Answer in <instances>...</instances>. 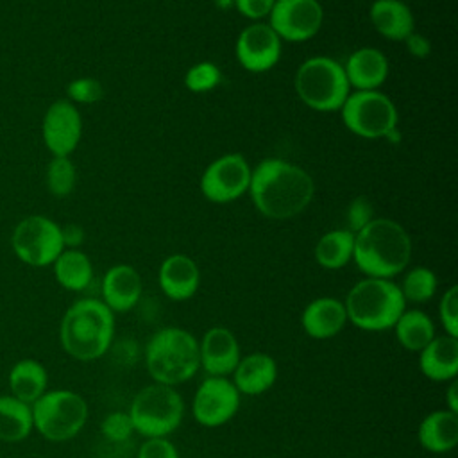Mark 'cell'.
<instances>
[{"mask_svg": "<svg viewBox=\"0 0 458 458\" xmlns=\"http://www.w3.org/2000/svg\"><path fill=\"white\" fill-rule=\"evenodd\" d=\"M344 306L347 322L354 327L367 333H383L394 327L406 310V301L399 284L392 279L363 277L347 292Z\"/></svg>", "mask_w": 458, "mask_h": 458, "instance_id": "cell-5", "label": "cell"}, {"mask_svg": "<svg viewBox=\"0 0 458 458\" xmlns=\"http://www.w3.org/2000/svg\"><path fill=\"white\" fill-rule=\"evenodd\" d=\"M281 38L268 23L254 21L236 38L234 54L240 66L250 73H265L281 59Z\"/></svg>", "mask_w": 458, "mask_h": 458, "instance_id": "cell-15", "label": "cell"}, {"mask_svg": "<svg viewBox=\"0 0 458 458\" xmlns=\"http://www.w3.org/2000/svg\"><path fill=\"white\" fill-rule=\"evenodd\" d=\"M114 338V313L95 297L75 301L59 324V344L77 361L102 358Z\"/></svg>", "mask_w": 458, "mask_h": 458, "instance_id": "cell-3", "label": "cell"}, {"mask_svg": "<svg viewBox=\"0 0 458 458\" xmlns=\"http://www.w3.org/2000/svg\"><path fill=\"white\" fill-rule=\"evenodd\" d=\"M250 174L252 168L242 154H224L206 166L200 177V191L209 202H233L249 191Z\"/></svg>", "mask_w": 458, "mask_h": 458, "instance_id": "cell-12", "label": "cell"}, {"mask_svg": "<svg viewBox=\"0 0 458 458\" xmlns=\"http://www.w3.org/2000/svg\"><path fill=\"white\" fill-rule=\"evenodd\" d=\"M347 313L344 301L336 297H317L310 301L301 313L302 331L313 340H329L344 331Z\"/></svg>", "mask_w": 458, "mask_h": 458, "instance_id": "cell-19", "label": "cell"}, {"mask_svg": "<svg viewBox=\"0 0 458 458\" xmlns=\"http://www.w3.org/2000/svg\"><path fill=\"white\" fill-rule=\"evenodd\" d=\"M437 288H438V279H437V274L428 268V267H413L410 268L401 284H399V290L408 302H413V304H424L428 301H431L437 293Z\"/></svg>", "mask_w": 458, "mask_h": 458, "instance_id": "cell-30", "label": "cell"}, {"mask_svg": "<svg viewBox=\"0 0 458 458\" xmlns=\"http://www.w3.org/2000/svg\"><path fill=\"white\" fill-rule=\"evenodd\" d=\"M7 383L11 395L32 404L48 390V372L41 361L34 358H21L11 367Z\"/></svg>", "mask_w": 458, "mask_h": 458, "instance_id": "cell-25", "label": "cell"}, {"mask_svg": "<svg viewBox=\"0 0 458 458\" xmlns=\"http://www.w3.org/2000/svg\"><path fill=\"white\" fill-rule=\"evenodd\" d=\"M374 218V208L372 202L367 197H356L352 199V202L349 204L347 209V224H349V231L351 233H358L360 229H363L370 220Z\"/></svg>", "mask_w": 458, "mask_h": 458, "instance_id": "cell-37", "label": "cell"}, {"mask_svg": "<svg viewBox=\"0 0 458 458\" xmlns=\"http://www.w3.org/2000/svg\"><path fill=\"white\" fill-rule=\"evenodd\" d=\"M417 440L422 449L433 454L453 451L458 444V413L447 408L429 411L419 422Z\"/></svg>", "mask_w": 458, "mask_h": 458, "instance_id": "cell-23", "label": "cell"}, {"mask_svg": "<svg viewBox=\"0 0 458 458\" xmlns=\"http://www.w3.org/2000/svg\"><path fill=\"white\" fill-rule=\"evenodd\" d=\"M100 431L109 442L120 444L125 442L134 433V428L127 411H111L104 417Z\"/></svg>", "mask_w": 458, "mask_h": 458, "instance_id": "cell-35", "label": "cell"}, {"mask_svg": "<svg viewBox=\"0 0 458 458\" xmlns=\"http://www.w3.org/2000/svg\"><path fill=\"white\" fill-rule=\"evenodd\" d=\"M247 193L263 216L288 220L310 206L315 195V181L295 163L267 157L252 170Z\"/></svg>", "mask_w": 458, "mask_h": 458, "instance_id": "cell-1", "label": "cell"}, {"mask_svg": "<svg viewBox=\"0 0 458 458\" xmlns=\"http://www.w3.org/2000/svg\"><path fill=\"white\" fill-rule=\"evenodd\" d=\"M392 329L397 344L410 352H419L437 336L431 317L417 308L404 310Z\"/></svg>", "mask_w": 458, "mask_h": 458, "instance_id": "cell-27", "label": "cell"}, {"mask_svg": "<svg viewBox=\"0 0 458 458\" xmlns=\"http://www.w3.org/2000/svg\"><path fill=\"white\" fill-rule=\"evenodd\" d=\"M55 281L68 292H82L93 281V265L81 249H64L52 263Z\"/></svg>", "mask_w": 458, "mask_h": 458, "instance_id": "cell-26", "label": "cell"}, {"mask_svg": "<svg viewBox=\"0 0 458 458\" xmlns=\"http://www.w3.org/2000/svg\"><path fill=\"white\" fill-rule=\"evenodd\" d=\"M340 114L347 131L363 140L385 138L399 122L395 104L379 89L351 91Z\"/></svg>", "mask_w": 458, "mask_h": 458, "instance_id": "cell-9", "label": "cell"}, {"mask_svg": "<svg viewBox=\"0 0 458 458\" xmlns=\"http://www.w3.org/2000/svg\"><path fill=\"white\" fill-rule=\"evenodd\" d=\"M45 181H47L48 191L54 197H57V199L68 197L73 191L75 182H77V170H75L73 161L70 157L52 156V159L47 166Z\"/></svg>", "mask_w": 458, "mask_h": 458, "instance_id": "cell-31", "label": "cell"}, {"mask_svg": "<svg viewBox=\"0 0 458 458\" xmlns=\"http://www.w3.org/2000/svg\"><path fill=\"white\" fill-rule=\"evenodd\" d=\"M222 81L220 68L211 61L195 63L184 75V86L191 93H208L215 89Z\"/></svg>", "mask_w": 458, "mask_h": 458, "instance_id": "cell-32", "label": "cell"}, {"mask_svg": "<svg viewBox=\"0 0 458 458\" xmlns=\"http://www.w3.org/2000/svg\"><path fill=\"white\" fill-rule=\"evenodd\" d=\"M61 236L64 249H79L84 242V229L77 224L61 225Z\"/></svg>", "mask_w": 458, "mask_h": 458, "instance_id": "cell-40", "label": "cell"}, {"mask_svg": "<svg viewBox=\"0 0 458 458\" xmlns=\"http://www.w3.org/2000/svg\"><path fill=\"white\" fill-rule=\"evenodd\" d=\"M240 358L238 338L229 327L213 326L199 340V360L206 376L229 377Z\"/></svg>", "mask_w": 458, "mask_h": 458, "instance_id": "cell-16", "label": "cell"}, {"mask_svg": "<svg viewBox=\"0 0 458 458\" xmlns=\"http://www.w3.org/2000/svg\"><path fill=\"white\" fill-rule=\"evenodd\" d=\"M274 4H276V0H234L236 11L252 21L268 18Z\"/></svg>", "mask_w": 458, "mask_h": 458, "instance_id": "cell-38", "label": "cell"}, {"mask_svg": "<svg viewBox=\"0 0 458 458\" xmlns=\"http://www.w3.org/2000/svg\"><path fill=\"white\" fill-rule=\"evenodd\" d=\"M344 72L354 91H370L379 89V86L385 84L390 73V64L381 50L361 47L347 57Z\"/></svg>", "mask_w": 458, "mask_h": 458, "instance_id": "cell-21", "label": "cell"}, {"mask_svg": "<svg viewBox=\"0 0 458 458\" xmlns=\"http://www.w3.org/2000/svg\"><path fill=\"white\" fill-rule=\"evenodd\" d=\"M324 21V9L318 0H276L268 25L281 41L302 43L315 38Z\"/></svg>", "mask_w": 458, "mask_h": 458, "instance_id": "cell-13", "label": "cell"}, {"mask_svg": "<svg viewBox=\"0 0 458 458\" xmlns=\"http://www.w3.org/2000/svg\"><path fill=\"white\" fill-rule=\"evenodd\" d=\"M34 431L30 404L11 394L0 395V440L16 444Z\"/></svg>", "mask_w": 458, "mask_h": 458, "instance_id": "cell-28", "label": "cell"}, {"mask_svg": "<svg viewBox=\"0 0 458 458\" xmlns=\"http://www.w3.org/2000/svg\"><path fill=\"white\" fill-rule=\"evenodd\" d=\"M369 18L376 32L390 41H404L415 30L413 13L403 0H374Z\"/></svg>", "mask_w": 458, "mask_h": 458, "instance_id": "cell-24", "label": "cell"}, {"mask_svg": "<svg viewBox=\"0 0 458 458\" xmlns=\"http://www.w3.org/2000/svg\"><path fill=\"white\" fill-rule=\"evenodd\" d=\"M279 376L277 361L268 352H249L240 358L229 376L240 395H261L268 392Z\"/></svg>", "mask_w": 458, "mask_h": 458, "instance_id": "cell-20", "label": "cell"}, {"mask_svg": "<svg viewBox=\"0 0 458 458\" xmlns=\"http://www.w3.org/2000/svg\"><path fill=\"white\" fill-rule=\"evenodd\" d=\"M11 247L21 263L36 268L48 267L64 250L61 225L45 215H29L14 225Z\"/></svg>", "mask_w": 458, "mask_h": 458, "instance_id": "cell-10", "label": "cell"}, {"mask_svg": "<svg viewBox=\"0 0 458 458\" xmlns=\"http://www.w3.org/2000/svg\"><path fill=\"white\" fill-rule=\"evenodd\" d=\"M136 458H181V454L168 437H154L140 444Z\"/></svg>", "mask_w": 458, "mask_h": 458, "instance_id": "cell-36", "label": "cell"}, {"mask_svg": "<svg viewBox=\"0 0 458 458\" xmlns=\"http://www.w3.org/2000/svg\"><path fill=\"white\" fill-rule=\"evenodd\" d=\"M34 429L48 442L75 438L88 422L86 399L68 388L47 390L30 404Z\"/></svg>", "mask_w": 458, "mask_h": 458, "instance_id": "cell-8", "label": "cell"}, {"mask_svg": "<svg viewBox=\"0 0 458 458\" xmlns=\"http://www.w3.org/2000/svg\"><path fill=\"white\" fill-rule=\"evenodd\" d=\"M127 413L143 438L170 437L184 419V399L175 386L152 383L134 394Z\"/></svg>", "mask_w": 458, "mask_h": 458, "instance_id": "cell-7", "label": "cell"}, {"mask_svg": "<svg viewBox=\"0 0 458 458\" xmlns=\"http://www.w3.org/2000/svg\"><path fill=\"white\" fill-rule=\"evenodd\" d=\"M444 397H445V408L449 411L458 413V381L456 379L447 383V390H445Z\"/></svg>", "mask_w": 458, "mask_h": 458, "instance_id": "cell-41", "label": "cell"}, {"mask_svg": "<svg viewBox=\"0 0 458 458\" xmlns=\"http://www.w3.org/2000/svg\"><path fill=\"white\" fill-rule=\"evenodd\" d=\"M419 370L435 383H449L458 377V338L435 336L419 351Z\"/></svg>", "mask_w": 458, "mask_h": 458, "instance_id": "cell-22", "label": "cell"}, {"mask_svg": "<svg viewBox=\"0 0 458 458\" xmlns=\"http://www.w3.org/2000/svg\"><path fill=\"white\" fill-rule=\"evenodd\" d=\"M41 138L55 157H70L82 138V116L68 98L52 102L43 116Z\"/></svg>", "mask_w": 458, "mask_h": 458, "instance_id": "cell-14", "label": "cell"}, {"mask_svg": "<svg viewBox=\"0 0 458 458\" xmlns=\"http://www.w3.org/2000/svg\"><path fill=\"white\" fill-rule=\"evenodd\" d=\"M404 45H406L408 54L413 55V57H417V59H424V57H428V55L431 54V43H429V39H428L424 34H420V32H415V30H413V32L404 39Z\"/></svg>", "mask_w": 458, "mask_h": 458, "instance_id": "cell-39", "label": "cell"}, {"mask_svg": "<svg viewBox=\"0 0 458 458\" xmlns=\"http://www.w3.org/2000/svg\"><path fill=\"white\" fill-rule=\"evenodd\" d=\"M240 399L231 377L206 376L193 394L191 415L204 428H220L238 413Z\"/></svg>", "mask_w": 458, "mask_h": 458, "instance_id": "cell-11", "label": "cell"}, {"mask_svg": "<svg viewBox=\"0 0 458 458\" xmlns=\"http://www.w3.org/2000/svg\"><path fill=\"white\" fill-rule=\"evenodd\" d=\"M157 283L161 292L175 302L191 299L200 286V268L186 254H170L157 270Z\"/></svg>", "mask_w": 458, "mask_h": 458, "instance_id": "cell-18", "label": "cell"}, {"mask_svg": "<svg viewBox=\"0 0 458 458\" xmlns=\"http://www.w3.org/2000/svg\"><path fill=\"white\" fill-rule=\"evenodd\" d=\"M66 95L72 104H95L104 97V86L93 77H77L66 86Z\"/></svg>", "mask_w": 458, "mask_h": 458, "instance_id": "cell-33", "label": "cell"}, {"mask_svg": "<svg viewBox=\"0 0 458 458\" xmlns=\"http://www.w3.org/2000/svg\"><path fill=\"white\" fill-rule=\"evenodd\" d=\"M354 233L349 229H333L324 233L315 245V261L326 270H340L352 261Z\"/></svg>", "mask_w": 458, "mask_h": 458, "instance_id": "cell-29", "label": "cell"}, {"mask_svg": "<svg viewBox=\"0 0 458 458\" xmlns=\"http://www.w3.org/2000/svg\"><path fill=\"white\" fill-rule=\"evenodd\" d=\"M100 292V301L113 313H125L140 302L143 293V281L134 267L127 263H118L107 268V272L104 274Z\"/></svg>", "mask_w": 458, "mask_h": 458, "instance_id": "cell-17", "label": "cell"}, {"mask_svg": "<svg viewBox=\"0 0 458 458\" xmlns=\"http://www.w3.org/2000/svg\"><path fill=\"white\" fill-rule=\"evenodd\" d=\"M295 93L313 111H340L351 93L344 64L327 55L306 59L293 77Z\"/></svg>", "mask_w": 458, "mask_h": 458, "instance_id": "cell-6", "label": "cell"}, {"mask_svg": "<svg viewBox=\"0 0 458 458\" xmlns=\"http://www.w3.org/2000/svg\"><path fill=\"white\" fill-rule=\"evenodd\" d=\"M215 5L222 11H225L229 7H234V0H215Z\"/></svg>", "mask_w": 458, "mask_h": 458, "instance_id": "cell-42", "label": "cell"}, {"mask_svg": "<svg viewBox=\"0 0 458 458\" xmlns=\"http://www.w3.org/2000/svg\"><path fill=\"white\" fill-rule=\"evenodd\" d=\"M438 320L444 335L458 338V286H449L438 302Z\"/></svg>", "mask_w": 458, "mask_h": 458, "instance_id": "cell-34", "label": "cell"}, {"mask_svg": "<svg viewBox=\"0 0 458 458\" xmlns=\"http://www.w3.org/2000/svg\"><path fill=\"white\" fill-rule=\"evenodd\" d=\"M411 259V238L392 218L374 216L354 233L352 261L365 277L392 279L404 272Z\"/></svg>", "mask_w": 458, "mask_h": 458, "instance_id": "cell-2", "label": "cell"}, {"mask_svg": "<svg viewBox=\"0 0 458 458\" xmlns=\"http://www.w3.org/2000/svg\"><path fill=\"white\" fill-rule=\"evenodd\" d=\"M145 367L154 383L177 386L200 370L199 340L184 327L166 326L145 344Z\"/></svg>", "mask_w": 458, "mask_h": 458, "instance_id": "cell-4", "label": "cell"}]
</instances>
